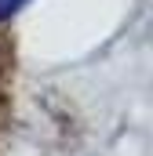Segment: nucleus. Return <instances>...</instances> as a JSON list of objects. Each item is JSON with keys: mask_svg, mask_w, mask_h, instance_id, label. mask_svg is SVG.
I'll return each instance as SVG.
<instances>
[{"mask_svg": "<svg viewBox=\"0 0 153 156\" xmlns=\"http://www.w3.org/2000/svg\"><path fill=\"white\" fill-rule=\"evenodd\" d=\"M4 15H11V0H0V18Z\"/></svg>", "mask_w": 153, "mask_h": 156, "instance_id": "1", "label": "nucleus"}]
</instances>
